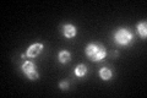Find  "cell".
Here are the masks:
<instances>
[{
	"label": "cell",
	"mask_w": 147,
	"mask_h": 98,
	"mask_svg": "<svg viewBox=\"0 0 147 98\" xmlns=\"http://www.w3.org/2000/svg\"><path fill=\"white\" fill-rule=\"evenodd\" d=\"M146 27H147L146 22H141V23H139V26H137V30H139V33H140V36H141V37H144V38H145L146 36H147Z\"/></svg>",
	"instance_id": "obj_8"
},
{
	"label": "cell",
	"mask_w": 147,
	"mask_h": 98,
	"mask_svg": "<svg viewBox=\"0 0 147 98\" xmlns=\"http://www.w3.org/2000/svg\"><path fill=\"white\" fill-rule=\"evenodd\" d=\"M86 66L85 65H79V66H77L76 69H75V74L77 76H84L85 74H86Z\"/></svg>",
	"instance_id": "obj_9"
},
{
	"label": "cell",
	"mask_w": 147,
	"mask_h": 98,
	"mask_svg": "<svg viewBox=\"0 0 147 98\" xmlns=\"http://www.w3.org/2000/svg\"><path fill=\"white\" fill-rule=\"evenodd\" d=\"M27 76H28V78H31V80H37V78H38V74H37L34 70V71H31L27 74Z\"/></svg>",
	"instance_id": "obj_10"
},
{
	"label": "cell",
	"mask_w": 147,
	"mask_h": 98,
	"mask_svg": "<svg viewBox=\"0 0 147 98\" xmlns=\"http://www.w3.org/2000/svg\"><path fill=\"white\" fill-rule=\"evenodd\" d=\"M70 60V53L69 52H60L59 53V62L60 63H67Z\"/></svg>",
	"instance_id": "obj_7"
},
{
	"label": "cell",
	"mask_w": 147,
	"mask_h": 98,
	"mask_svg": "<svg viewBox=\"0 0 147 98\" xmlns=\"http://www.w3.org/2000/svg\"><path fill=\"white\" fill-rule=\"evenodd\" d=\"M86 54L88 55L92 60H94V62H99V60L105 58L107 52H105V49L103 47H99L97 44H90L86 48Z\"/></svg>",
	"instance_id": "obj_1"
},
{
	"label": "cell",
	"mask_w": 147,
	"mask_h": 98,
	"mask_svg": "<svg viewBox=\"0 0 147 98\" xmlns=\"http://www.w3.org/2000/svg\"><path fill=\"white\" fill-rule=\"evenodd\" d=\"M67 82H61L60 83V87H61V90H67Z\"/></svg>",
	"instance_id": "obj_11"
},
{
	"label": "cell",
	"mask_w": 147,
	"mask_h": 98,
	"mask_svg": "<svg viewBox=\"0 0 147 98\" xmlns=\"http://www.w3.org/2000/svg\"><path fill=\"white\" fill-rule=\"evenodd\" d=\"M99 75H100V77H102L103 80H109V78L112 77V71H110L109 69H107V68H103V69H100Z\"/></svg>",
	"instance_id": "obj_6"
},
{
	"label": "cell",
	"mask_w": 147,
	"mask_h": 98,
	"mask_svg": "<svg viewBox=\"0 0 147 98\" xmlns=\"http://www.w3.org/2000/svg\"><path fill=\"white\" fill-rule=\"evenodd\" d=\"M63 30H64V34H65V37H67V38H72V37L76 36V28H75V26H72V25H65Z\"/></svg>",
	"instance_id": "obj_4"
},
{
	"label": "cell",
	"mask_w": 147,
	"mask_h": 98,
	"mask_svg": "<svg viewBox=\"0 0 147 98\" xmlns=\"http://www.w3.org/2000/svg\"><path fill=\"white\" fill-rule=\"evenodd\" d=\"M42 48H43V45L40 44V43H36L33 45H31L30 48H28V50H27V57H30V58L37 57V55L40 53Z\"/></svg>",
	"instance_id": "obj_3"
},
{
	"label": "cell",
	"mask_w": 147,
	"mask_h": 98,
	"mask_svg": "<svg viewBox=\"0 0 147 98\" xmlns=\"http://www.w3.org/2000/svg\"><path fill=\"white\" fill-rule=\"evenodd\" d=\"M22 71H24L26 75L31 71H34V64L32 62H26L24 65H22Z\"/></svg>",
	"instance_id": "obj_5"
},
{
	"label": "cell",
	"mask_w": 147,
	"mask_h": 98,
	"mask_svg": "<svg viewBox=\"0 0 147 98\" xmlns=\"http://www.w3.org/2000/svg\"><path fill=\"white\" fill-rule=\"evenodd\" d=\"M114 39L118 44H121V45H125L127 43H130L131 39H132V34L129 30L125 28H121V30H118L114 34Z\"/></svg>",
	"instance_id": "obj_2"
}]
</instances>
